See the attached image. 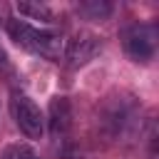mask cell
<instances>
[{
    "mask_svg": "<svg viewBox=\"0 0 159 159\" xmlns=\"http://www.w3.org/2000/svg\"><path fill=\"white\" fill-rule=\"evenodd\" d=\"M7 35L10 40H15V45H20L22 50H30L35 55H42L47 60H62L65 55V42L62 37L52 35V32H45V30H37L32 27L30 22L25 20H7Z\"/></svg>",
    "mask_w": 159,
    "mask_h": 159,
    "instance_id": "1",
    "label": "cell"
},
{
    "mask_svg": "<svg viewBox=\"0 0 159 159\" xmlns=\"http://www.w3.org/2000/svg\"><path fill=\"white\" fill-rule=\"evenodd\" d=\"M157 47V30L152 25H132L124 30V50L134 62H149Z\"/></svg>",
    "mask_w": 159,
    "mask_h": 159,
    "instance_id": "2",
    "label": "cell"
},
{
    "mask_svg": "<svg viewBox=\"0 0 159 159\" xmlns=\"http://www.w3.org/2000/svg\"><path fill=\"white\" fill-rule=\"evenodd\" d=\"M12 117L17 122V127L30 137V139H40L45 132V119L40 107L27 97V94H15L12 97Z\"/></svg>",
    "mask_w": 159,
    "mask_h": 159,
    "instance_id": "3",
    "label": "cell"
},
{
    "mask_svg": "<svg viewBox=\"0 0 159 159\" xmlns=\"http://www.w3.org/2000/svg\"><path fill=\"white\" fill-rule=\"evenodd\" d=\"M99 47H102V42H99L97 35H92V32H77L72 40L65 42L62 60H67L70 67H82V65H87L99 52Z\"/></svg>",
    "mask_w": 159,
    "mask_h": 159,
    "instance_id": "4",
    "label": "cell"
},
{
    "mask_svg": "<svg viewBox=\"0 0 159 159\" xmlns=\"http://www.w3.org/2000/svg\"><path fill=\"white\" fill-rule=\"evenodd\" d=\"M72 124V104L67 97H52L50 102V129L52 134H65Z\"/></svg>",
    "mask_w": 159,
    "mask_h": 159,
    "instance_id": "5",
    "label": "cell"
},
{
    "mask_svg": "<svg viewBox=\"0 0 159 159\" xmlns=\"http://www.w3.org/2000/svg\"><path fill=\"white\" fill-rule=\"evenodd\" d=\"M15 10H17V15H22L27 20H37V22H45V25L55 22V15L45 2H27L25 0V2H17Z\"/></svg>",
    "mask_w": 159,
    "mask_h": 159,
    "instance_id": "6",
    "label": "cell"
},
{
    "mask_svg": "<svg viewBox=\"0 0 159 159\" xmlns=\"http://www.w3.org/2000/svg\"><path fill=\"white\" fill-rule=\"evenodd\" d=\"M80 12L87 20H107L112 15V2H107V0H84V2H80Z\"/></svg>",
    "mask_w": 159,
    "mask_h": 159,
    "instance_id": "7",
    "label": "cell"
},
{
    "mask_svg": "<svg viewBox=\"0 0 159 159\" xmlns=\"http://www.w3.org/2000/svg\"><path fill=\"white\" fill-rule=\"evenodd\" d=\"M0 159H20V147H5V152L0 154Z\"/></svg>",
    "mask_w": 159,
    "mask_h": 159,
    "instance_id": "8",
    "label": "cell"
},
{
    "mask_svg": "<svg viewBox=\"0 0 159 159\" xmlns=\"http://www.w3.org/2000/svg\"><path fill=\"white\" fill-rule=\"evenodd\" d=\"M20 159H37V154L30 147H20Z\"/></svg>",
    "mask_w": 159,
    "mask_h": 159,
    "instance_id": "9",
    "label": "cell"
},
{
    "mask_svg": "<svg viewBox=\"0 0 159 159\" xmlns=\"http://www.w3.org/2000/svg\"><path fill=\"white\" fill-rule=\"evenodd\" d=\"M5 65H7V60H5V52L0 50V67H5Z\"/></svg>",
    "mask_w": 159,
    "mask_h": 159,
    "instance_id": "10",
    "label": "cell"
}]
</instances>
